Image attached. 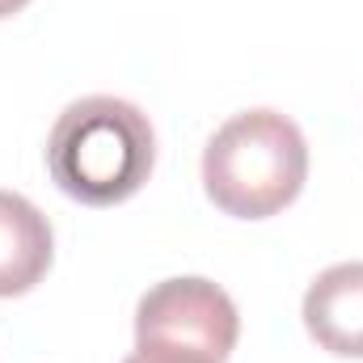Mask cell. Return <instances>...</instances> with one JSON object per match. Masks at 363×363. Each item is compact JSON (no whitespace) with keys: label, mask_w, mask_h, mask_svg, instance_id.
Listing matches in <instances>:
<instances>
[{"label":"cell","mask_w":363,"mask_h":363,"mask_svg":"<svg viewBox=\"0 0 363 363\" xmlns=\"http://www.w3.org/2000/svg\"><path fill=\"white\" fill-rule=\"evenodd\" d=\"M157 161V135L135 101L93 93L72 101L47 135L51 182L89 207H114L131 199Z\"/></svg>","instance_id":"1"},{"label":"cell","mask_w":363,"mask_h":363,"mask_svg":"<svg viewBox=\"0 0 363 363\" xmlns=\"http://www.w3.org/2000/svg\"><path fill=\"white\" fill-rule=\"evenodd\" d=\"M308 178V144L279 110L233 114L203 148L207 199L237 220H267L283 211Z\"/></svg>","instance_id":"2"},{"label":"cell","mask_w":363,"mask_h":363,"mask_svg":"<svg viewBox=\"0 0 363 363\" xmlns=\"http://www.w3.org/2000/svg\"><path fill=\"white\" fill-rule=\"evenodd\" d=\"M241 317L224 287L199 274L165 279L135 308V351L190 363H224L237 347Z\"/></svg>","instance_id":"3"},{"label":"cell","mask_w":363,"mask_h":363,"mask_svg":"<svg viewBox=\"0 0 363 363\" xmlns=\"http://www.w3.org/2000/svg\"><path fill=\"white\" fill-rule=\"evenodd\" d=\"M304 330L330 355L363 359V262H338L304 296Z\"/></svg>","instance_id":"4"},{"label":"cell","mask_w":363,"mask_h":363,"mask_svg":"<svg viewBox=\"0 0 363 363\" xmlns=\"http://www.w3.org/2000/svg\"><path fill=\"white\" fill-rule=\"evenodd\" d=\"M51 254L55 241L47 216L30 199L0 190V300L30 291L51 271Z\"/></svg>","instance_id":"5"},{"label":"cell","mask_w":363,"mask_h":363,"mask_svg":"<svg viewBox=\"0 0 363 363\" xmlns=\"http://www.w3.org/2000/svg\"><path fill=\"white\" fill-rule=\"evenodd\" d=\"M123 363H190V359H165V355H144V351H135V355H127Z\"/></svg>","instance_id":"6"},{"label":"cell","mask_w":363,"mask_h":363,"mask_svg":"<svg viewBox=\"0 0 363 363\" xmlns=\"http://www.w3.org/2000/svg\"><path fill=\"white\" fill-rule=\"evenodd\" d=\"M30 0H0V17H13V13H21Z\"/></svg>","instance_id":"7"}]
</instances>
